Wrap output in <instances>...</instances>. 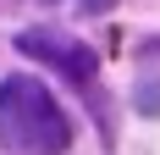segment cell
Wrapping results in <instances>:
<instances>
[{
    "mask_svg": "<svg viewBox=\"0 0 160 155\" xmlns=\"http://www.w3.org/2000/svg\"><path fill=\"white\" fill-rule=\"evenodd\" d=\"M17 45L28 50V56H39V61H50L55 72H66L83 94H94V83H99V50L94 45L66 39V33H55V28H28Z\"/></svg>",
    "mask_w": 160,
    "mask_h": 155,
    "instance_id": "obj_2",
    "label": "cell"
},
{
    "mask_svg": "<svg viewBox=\"0 0 160 155\" xmlns=\"http://www.w3.org/2000/svg\"><path fill=\"white\" fill-rule=\"evenodd\" d=\"M0 144L11 155H61L72 144V122L39 78L17 72L0 83Z\"/></svg>",
    "mask_w": 160,
    "mask_h": 155,
    "instance_id": "obj_1",
    "label": "cell"
},
{
    "mask_svg": "<svg viewBox=\"0 0 160 155\" xmlns=\"http://www.w3.org/2000/svg\"><path fill=\"white\" fill-rule=\"evenodd\" d=\"M138 111H160V83H149V94H138Z\"/></svg>",
    "mask_w": 160,
    "mask_h": 155,
    "instance_id": "obj_4",
    "label": "cell"
},
{
    "mask_svg": "<svg viewBox=\"0 0 160 155\" xmlns=\"http://www.w3.org/2000/svg\"><path fill=\"white\" fill-rule=\"evenodd\" d=\"M61 6H72V11H88V17H99V11H111L116 0H61Z\"/></svg>",
    "mask_w": 160,
    "mask_h": 155,
    "instance_id": "obj_3",
    "label": "cell"
}]
</instances>
